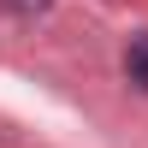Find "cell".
Here are the masks:
<instances>
[{
    "label": "cell",
    "instance_id": "1",
    "mask_svg": "<svg viewBox=\"0 0 148 148\" xmlns=\"http://www.w3.org/2000/svg\"><path fill=\"white\" fill-rule=\"evenodd\" d=\"M125 77L136 83V89H148V30H142L136 42L125 47Z\"/></svg>",
    "mask_w": 148,
    "mask_h": 148
},
{
    "label": "cell",
    "instance_id": "2",
    "mask_svg": "<svg viewBox=\"0 0 148 148\" xmlns=\"http://www.w3.org/2000/svg\"><path fill=\"white\" fill-rule=\"evenodd\" d=\"M0 6H6V12H18V18H36V12H47L53 0H0Z\"/></svg>",
    "mask_w": 148,
    "mask_h": 148
}]
</instances>
